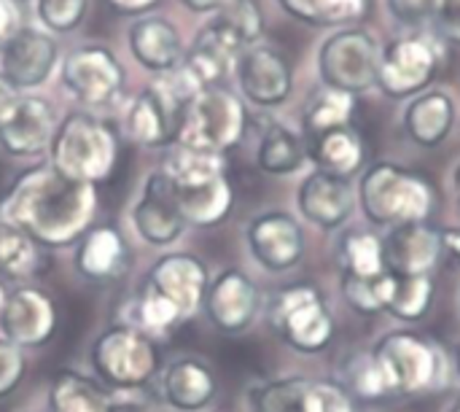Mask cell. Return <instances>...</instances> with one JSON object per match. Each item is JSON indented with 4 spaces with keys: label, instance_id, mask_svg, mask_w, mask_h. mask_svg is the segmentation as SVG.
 I'll use <instances>...</instances> for the list:
<instances>
[{
    "label": "cell",
    "instance_id": "53",
    "mask_svg": "<svg viewBox=\"0 0 460 412\" xmlns=\"http://www.w3.org/2000/svg\"><path fill=\"white\" fill-rule=\"evenodd\" d=\"M447 412H460V399H458V402H456V405H453V408H450V410H447Z\"/></svg>",
    "mask_w": 460,
    "mask_h": 412
},
{
    "label": "cell",
    "instance_id": "33",
    "mask_svg": "<svg viewBox=\"0 0 460 412\" xmlns=\"http://www.w3.org/2000/svg\"><path fill=\"white\" fill-rule=\"evenodd\" d=\"M307 146L305 138L296 135L294 130L270 121L261 132L259 140V151H256V162L264 173L270 175H291L296 173L305 162H307Z\"/></svg>",
    "mask_w": 460,
    "mask_h": 412
},
{
    "label": "cell",
    "instance_id": "38",
    "mask_svg": "<svg viewBox=\"0 0 460 412\" xmlns=\"http://www.w3.org/2000/svg\"><path fill=\"white\" fill-rule=\"evenodd\" d=\"M135 316H137V321H140L146 335L148 332H159V335L170 332V329H175L183 321L181 310L172 302H167L164 297H159L148 286H143V291H140V297L135 302Z\"/></svg>",
    "mask_w": 460,
    "mask_h": 412
},
{
    "label": "cell",
    "instance_id": "20",
    "mask_svg": "<svg viewBox=\"0 0 460 412\" xmlns=\"http://www.w3.org/2000/svg\"><path fill=\"white\" fill-rule=\"evenodd\" d=\"M132 224L151 246H170L183 235L186 221L175 202L172 181L164 170H156L146 178L143 194L132 210Z\"/></svg>",
    "mask_w": 460,
    "mask_h": 412
},
{
    "label": "cell",
    "instance_id": "27",
    "mask_svg": "<svg viewBox=\"0 0 460 412\" xmlns=\"http://www.w3.org/2000/svg\"><path fill=\"white\" fill-rule=\"evenodd\" d=\"M127 259L129 251L124 235L111 224L86 229V235L78 240L75 267L89 281H116L124 273Z\"/></svg>",
    "mask_w": 460,
    "mask_h": 412
},
{
    "label": "cell",
    "instance_id": "34",
    "mask_svg": "<svg viewBox=\"0 0 460 412\" xmlns=\"http://www.w3.org/2000/svg\"><path fill=\"white\" fill-rule=\"evenodd\" d=\"M340 264L342 275L358 281H375L388 273L383 237L372 229H348L340 237Z\"/></svg>",
    "mask_w": 460,
    "mask_h": 412
},
{
    "label": "cell",
    "instance_id": "25",
    "mask_svg": "<svg viewBox=\"0 0 460 412\" xmlns=\"http://www.w3.org/2000/svg\"><path fill=\"white\" fill-rule=\"evenodd\" d=\"M129 49L135 59L154 73H172L183 65L181 32L162 16H143L129 30Z\"/></svg>",
    "mask_w": 460,
    "mask_h": 412
},
{
    "label": "cell",
    "instance_id": "3",
    "mask_svg": "<svg viewBox=\"0 0 460 412\" xmlns=\"http://www.w3.org/2000/svg\"><path fill=\"white\" fill-rule=\"evenodd\" d=\"M162 170L172 181L175 202L186 227H216L232 213L234 189L226 175L224 157L197 154L175 146Z\"/></svg>",
    "mask_w": 460,
    "mask_h": 412
},
{
    "label": "cell",
    "instance_id": "16",
    "mask_svg": "<svg viewBox=\"0 0 460 412\" xmlns=\"http://www.w3.org/2000/svg\"><path fill=\"white\" fill-rule=\"evenodd\" d=\"M237 84L245 100L259 108H278L288 100L294 89V73L286 57L270 46H251L240 54L237 65Z\"/></svg>",
    "mask_w": 460,
    "mask_h": 412
},
{
    "label": "cell",
    "instance_id": "37",
    "mask_svg": "<svg viewBox=\"0 0 460 412\" xmlns=\"http://www.w3.org/2000/svg\"><path fill=\"white\" fill-rule=\"evenodd\" d=\"M294 19L315 24V27H332L345 24L350 19H358L367 13L369 0H278Z\"/></svg>",
    "mask_w": 460,
    "mask_h": 412
},
{
    "label": "cell",
    "instance_id": "35",
    "mask_svg": "<svg viewBox=\"0 0 460 412\" xmlns=\"http://www.w3.org/2000/svg\"><path fill=\"white\" fill-rule=\"evenodd\" d=\"M353 111H356V97L353 94L323 86L315 97H310V103L305 108V121H302L305 146L313 143L315 138L332 132V130L350 127Z\"/></svg>",
    "mask_w": 460,
    "mask_h": 412
},
{
    "label": "cell",
    "instance_id": "19",
    "mask_svg": "<svg viewBox=\"0 0 460 412\" xmlns=\"http://www.w3.org/2000/svg\"><path fill=\"white\" fill-rule=\"evenodd\" d=\"M54 65H57V43L51 35H46L40 30L19 27L3 43L0 73L19 92L40 86L51 76Z\"/></svg>",
    "mask_w": 460,
    "mask_h": 412
},
{
    "label": "cell",
    "instance_id": "18",
    "mask_svg": "<svg viewBox=\"0 0 460 412\" xmlns=\"http://www.w3.org/2000/svg\"><path fill=\"white\" fill-rule=\"evenodd\" d=\"M146 286L154 289L167 302H172L186 321L202 308L210 278H208V267L194 254H167L156 259Z\"/></svg>",
    "mask_w": 460,
    "mask_h": 412
},
{
    "label": "cell",
    "instance_id": "10",
    "mask_svg": "<svg viewBox=\"0 0 460 412\" xmlns=\"http://www.w3.org/2000/svg\"><path fill=\"white\" fill-rule=\"evenodd\" d=\"M377 67L380 46L361 27L334 32L323 40L318 51V73L323 78V86L348 92L353 97L377 86Z\"/></svg>",
    "mask_w": 460,
    "mask_h": 412
},
{
    "label": "cell",
    "instance_id": "12",
    "mask_svg": "<svg viewBox=\"0 0 460 412\" xmlns=\"http://www.w3.org/2000/svg\"><path fill=\"white\" fill-rule=\"evenodd\" d=\"M439 70V49L434 40L412 35L394 40L385 51H380L377 86L396 100L418 97Z\"/></svg>",
    "mask_w": 460,
    "mask_h": 412
},
{
    "label": "cell",
    "instance_id": "7",
    "mask_svg": "<svg viewBox=\"0 0 460 412\" xmlns=\"http://www.w3.org/2000/svg\"><path fill=\"white\" fill-rule=\"evenodd\" d=\"M267 318L275 335L299 354H321L332 345L334 316L318 286L296 283L280 289L270 302Z\"/></svg>",
    "mask_w": 460,
    "mask_h": 412
},
{
    "label": "cell",
    "instance_id": "32",
    "mask_svg": "<svg viewBox=\"0 0 460 412\" xmlns=\"http://www.w3.org/2000/svg\"><path fill=\"white\" fill-rule=\"evenodd\" d=\"M49 412H113V399L94 381L65 370L51 378Z\"/></svg>",
    "mask_w": 460,
    "mask_h": 412
},
{
    "label": "cell",
    "instance_id": "24",
    "mask_svg": "<svg viewBox=\"0 0 460 412\" xmlns=\"http://www.w3.org/2000/svg\"><path fill=\"white\" fill-rule=\"evenodd\" d=\"M57 124L54 108L43 97H22L0 127V146L13 157H38L51 146Z\"/></svg>",
    "mask_w": 460,
    "mask_h": 412
},
{
    "label": "cell",
    "instance_id": "42",
    "mask_svg": "<svg viewBox=\"0 0 460 412\" xmlns=\"http://www.w3.org/2000/svg\"><path fill=\"white\" fill-rule=\"evenodd\" d=\"M24 375V356L22 348L0 337V399L8 397Z\"/></svg>",
    "mask_w": 460,
    "mask_h": 412
},
{
    "label": "cell",
    "instance_id": "14",
    "mask_svg": "<svg viewBox=\"0 0 460 412\" xmlns=\"http://www.w3.org/2000/svg\"><path fill=\"white\" fill-rule=\"evenodd\" d=\"M245 51L243 40L229 30V24L216 13L194 38L189 54L183 57V76L194 89L221 86L226 73L237 65L240 54Z\"/></svg>",
    "mask_w": 460,
    "mask_h": 412
},
{
    "label": "cell",
    "instance_id": "51",
    "mask_svg": "<svg viewBox=\"0 0 460 412\" xmlns=\"http://www.w3.org/2000/svg\"><path fill=\"white\" fill-rule=\"evenodd\" d=\"M453 367H456V372H458V378H460V345L456 348V356H453Z\"/></svg>",
    "mask_w": 460,
    "mask_h": 412
},
{
    "label": "cell",
    "instance_id": "23",
    "mask_svg": "<svg viewBox=\"0 0 460 412\" xmlns=\"http://www.w3.org/2000/svg\"><path fill=\"white\" fill-rule=\"evenodd\" d=\"M385 267L394 275H434L442 262L439 229L426 224H404L383 237Z\"/></svg>",
    "mask_w": 460,
    "mask_h": 412
},
{
    "label": "cell",
    "instance_id": "6",
    "mask_svg": "<svg viewBox=\"0 0 460 412\" xmlns=\"http://www.w3.org/2000/svg\"><path fill=\"white\" fill-rule=\"evenodd\" d=\"M248 127V113L243 100L226 86L197 89L181 116L175 146L197 154L224 157L240 146Z\"/></svg>",
    "mask_w": 460,
    "mask_h": 412
},
{
    "label": "cell",
    "instance_id": "21",
    "mask_svg": "<svg viewBox=\"0 0 460 412\" xmlns=\"http://www.w3.org/2000/svg\"><path fill=\"white\" fill-rule=\"evenodd\" d=\"M205 313L210 318V324L226 335H237L245 332L261 305L259 289L256 283L240 273V270H224L205 294Z\"/></svg>",
    "mask_w": 460,
    "mask_h": 412
},
{
    "label": "cell",
    "instance_id": "1",
    "mask_svg": "<svg viewBox=\"0 0 460 412\" xmlns=\"http://www.w3.org/2000/svg\"><path fill=\"white\" fill-rule=\"evenodd\" d=\"M97 210V186L59 175L51 165L24 170L0 200V221L24 229L43 248L81 240Z\"/></svg>",
    "mask_w": 460,
    "mask_h": 412
},
{
    "label": "cell",
    "instance_id": "22",
    "mask_svg": "<svg viewBox=\"0 0 460 412\" xmlns=\"http://www.w3.org/2000/svg\"><path fill=\"white\" fill-rule=\"evenodd\" d=\"M299 213L318 229H340L356 208V192L348 178L313 170L296 192Z\"/></svg>",
    "mask_w": 460,
    "mask_h": 412
},
{
    "label": "cell",
    "instance_id": "8",
    "mask_svg": "<svg viewBox=\"0 0 460 412\" xmlns=\"http://www.w3.org/2000/svg\"><path fill=\"white\" fill-rule=\"evenodd\" d=\"M172 73L175 76L151 84L132 100L124 119V130L132 143L146 148H162L175 143L183 108L197 89L189 84L181 67Z\"/></svg>",
    "mask_w": 460,
    "mask_h": 412
},
{
    "label": "cell",
    "instance_id": "49",
    "mask_svg": "<svg viewBox=\"0 0 460 412\" xmlns=\"http://www.w3.org/2000/svg\"><path fill=\"white\" fill-rule=\"evenodd\" d=\"M232 0H183V5H189L191 11L199 13H210V11H221L224 5H229Z\"/></svg>",
    "mask_w": 460,
    "mask_h": 412
},
{
    "label": "cell",
    "instance_id": "28",
    "mask_svg": "<svg viewBox=\"0 0 460 412\" xmlns=\"http://www.w3.org/2000/svg\"><path fill=\"white\" fill-rule=\"evenodd\" d=\"M456 116V100L447 92H426L404 108V130L418 146L437 148L453 132Z\"/></svg>",
    "mask_w": 460,
    "mask_h": 412
},
{
    "label": "cell",
    "instance_id": "45",
    "mask_svg": "<svg viewBox=\"0 0 460 412\" xmlns=\"http://www.w3.org/2000/svg\"><path fill=\"white\" fill-rule=\"evenodd\" d=\"M22 27L19 5L16 0H0V46Z\"/></svg>",
    "mask_w": 460,
    "mask_h": 412
},
{
    "label": "cell",
    "instance_id": "43",
    "mask_svg": "<svg viewBox=\"0 0 460 412\" xmlns=\"http://www.w3.org/2000/svg\"><path fill=\"white\" fill-rule=\"evenodd\" d=\"M385 5L394 13V19L415 27V24L434 22V13H437L439 0H385Z\"/></svg>",
    "mask_w": 460,
    "mask_h": 412
},
{
    "label": "cell",
    "instance_id": "15",
    "mask_svg": "<svg viewBox=\"0 0 460 412\" xmlns=\"http://www.w3.org/2000/svg\"><path fill=\"white\" fill-rule=\"evenodd\" d=\"M0 332L3 340L16 348L46 345L57 332V308L51 297L32 286L11 291L0 310Z\"/></svg>",
    "mask_w": 460,
    "mask_h": 412
},
{
    "label": "cell",
    "instance_id": "2",
    "mask_svg": "<svg viewBox=\"0 0 460 412\" xmlns=\"http://www.w3.org/2000/svg\"><path fill=\"white\" fill-rule=\"evenodd\" d=\"M358 205L367 221L380 229L426 224L437 208V189L410 167L377 162L358 181Z\"/></svg>",
    "mask_w": 460,
    "mask_h": 412
},
{
    "label": "cell",
    "instance_id": "11",
    "mask_svg": "<svg viewBox=\"0 0 460 412\" xmlns=\"http://www.w3.org/2000/svg\"><path fill=\"white\" fill-rule=\"evenodd\" d=\"M253 412H356V399L337 381L278 378L251 391Z\"/></svg>",
    "mask_w": 460,
    "mask_h": 412
},
{
    "label": "cell",
    "instance_id": "52",
    "mask_svg": "<svg viewBox=\"0 0 460 412\" xmlns=\"http://www.w3.org/2000/svg\"><path fill=\"white\" fill-rule=\"evenodd\" d=\"M5 300H8V291H5V286L0 283V310H3V305H5Z\"/></svg>",
    "mask_w": 460,
    "mask_h": 412
},
{
    "label": "cell",
    "instance_id": "41",
    "mask_svg": "<svg viewBox=\"0 0 460 412\" xmlns=\"http://www.w3.org/2000/svg\"><path fill=\"white\" fill-rule=\"evenodd\" d=\"M89 0H38L40 22L54 32H67L81 24Z\"/></svg>",
    "mask_w": 460,
    "mask_h": 412
},
{
    "label": "cell",
    "instance_id": "17",
    "mask_svg": "<svg viewBox=\"0 0 460 412\" xmlns=\"http://www.w3.org/2000/svg\"><path fill=\"white\" fill-rule=\"evenodd\" d=\"M248 248L270 273H286L305 256V232L291 213L270 210L248 224Z\"/></svg>",
    "mask_w": 460,
    "mask_h": 412
},
{
    "label": "cell",
    "instance_id": "47",
    "mask_svg": "<svg viewBox=\"0 0 460 412\" xmlns=\"http://www.w3.org/2000/svg\"><path fill=\"white\" fill-rule=\"evenodd\" d=\"M19 100H22V97H19V89L11 86V84L5 81V76L0 73V127L8 121V116L13 113V108H16Z\"/></svg>",
    "mask_w": 460,
    "mask_h": 412
},
{
    "label": "cell",
    "instance_id": "29",
    "mask_svg": "<svg viewBox=\"0 0 460 412\" xmlns=\"http://www.w3.org/2000/svg\"><path fill=\"white\" fill-rule=\"evenodd\" d=\"M307 157L318 165V170H326L350 181V175H356L364 167L367 151H364L361 135L353 127H340L307 143Z\"/></svg>",
    "mask_w": 460,
    "mask_h": 412
},
{
    "label": "cell",
    "instance_id": "5",
    "mask_svg": "<svg viewBox=\"0 0 460 412\" xmlns=\"http://www.w3.org/2000/svg\"><path fill=\"white\" fill-rule=\"evenodd\" d=\"M49 154L51 167L59 175L97 186L113 173L119 162V135L108 121L75 111L57 124Z\"/></svg>",
    "mask_w": 460,
    "mask_h": 412
},
{
    "label": "cell",
    "instance_id": "40",
    "mask_svg": "<svg viewBox=\"0 0 460 412\" xmlns=\"http://www.w3.org/2000/svg\"><path fill=\"white\" fill-rule=\"evenodd\" d=\"M385 275H388V273H385ZM385 275H383V278H375V281H358V278L342 275V278H340V286H342L345 302H348L356 313H361V316H377V313H383Z\"/></svg>",
    "mask_w": 460,
    "mask_h": 412
},
{
    "label": "cell",
    "instance_id": "30",
    "mask_svg": "<svg viewBox=\"0 0 460 412\" xmlns=\"http://www.w3.org/2000/svg\"><path fill=\"white\" fill-rule=\"evenodd\" d=\"M437 297L434 275H385L383 313H391L399 321L415 324L429 316Z\"/></svg>",
    "mask_w": 460,
    "mask_h": 412
},
{
    "label": "cell",
    "instance_id": "13",
    "mask_svg": "<svg viewBox=\"0 0 460 412\" xmlns=\"http://www.w3.org/2000/svg\"><path fill=\"white\" fill-rule=\"evenodd\" d=\"M62 84L89 108L113 105L124 89V67L102 46H81L65 57Z\"/></svg>",
    "mask_w": 460,
    "mask_h": 412
},
{
    "label": "cell",
    "instance_id": "44",
    "mask_svg": "<svg viewBox=\"0 0 460 412\" xmlns=\"http://www.w3.org/2000/svg\"><path fill=\"white\" fill-rule=\"evenodd\" d=\"M434 24L445 40L460 46V0H439L437 13H434Z\"/></svg>",
    "mask_w": 460,
    "mask_h": 412
},
{
    "label": "cell",
    "instance_id": "26",
    "mask_svg": "<svg viewBox=\"0 0 460 412\" xmlns=\"http://www.w3.org/2000/svg\"><path fill=\"white\" fill-rule=\"evenodd\" d=\"M162 391L170 408L181 412H199L216 399L218 381L202 359L186 356L164 370Z\"/></svg>",
    "mask_w": 460,
    "mask_h": 412
},
{
    "label": "cell",
    "instance_id": "36",
    "mask_svg": "<svg viewBox=\"0 0 460 412\" xmlns=\"http://www.w3.org/2000/svg\"><path fill=\"white\" fill-rule=\"evenodd\" d=\"M337 383L356 402H377V399L391 397V391L385 386V378H383L372 351H356V354L345 356Z\"/></svg>",
    "mask_w": 460,
    "mask_h": 412
},
{
    "label": "cell",
    "instance_id": "48",
    "mask_svg": "<svg viewBox=\"0 0 460 412\" xmlns=\"http://www.w3.org/2000/svg\"><path fill=\"white\" fill-rule=\"evenodd\" d=\"M113 11H119V13H129V16H135V13H146V11H151L159 0H105Z\"/></svg>",
    "mask_w": 460,
    "mask_h": 412
},
{
    "label": "cell",
    "instance_id": "31",
    "mask_svg": "<svg viewBox=\"0 0 460 412\" xmlns=\"http://www.w3.org/2000/svg\"><path fill=\"white\" fill-rule=\"evenodd\" d=\"M46 267V248L38 240H32L24 229L0 221V275L11 281H30L43 275Z\"/></svg>",
    "mask_w": 460,
    "mask_h": 412
},
{
    "label": "cell",
    "instance_id": "50",
    "mask_svg": "<svg viewBox=\"0 0 460 412\" xmlns=\"http://www.w3.org/2000/svg\"><path fill=\"white\" fill-rule=\"evenodd\" d=\"M453 184H456V197H458V205H460V165L456 167V175H453Z\"/></svg>",
    "mask_w": 460,
    "mask_h": 412
},
{
    "label": "cell",
    "instance_id": "9",
    "mask_svg": "<svg viewBox=\"0 0 460 412\" xmlns=\"http://www.w3.org/2000/svg\"><path fill=\"white\" fill-rule=\"evenodd\" d=\"M92 367L111 389L137 391L156 375L159 351L143 329L119 324L94 340Z\"/></svg>",
    "mask_w": 460,
    "mask_h": 412
},
{
    "label": "cell",
    "instance_id": "39",
    "mask_svg": "<svg viewBox=\"0 0 460 412\" xmlns=\"http://www.w3.org/2000/svg\"><path fill=\"white\" fill-rule=\"evenodd\" d=\"M216 13L229 24V30L243 40L245 49L256 46L259 38L264 35V13L256 0H232Z\"/></svg>",
    "mask_w": 460,
    "mask_h": 412
},
{
    "label": "cell",
    "instance_id": "46",
    "mask_svg": "<svg viewBox=\"0 0 460 412\" xmlns=\"http://www.w3.org/2000/svg\"><path fill=\"white\" fill-rule=\"evenodd\" d=\"M439 243H442V256H447L453 264L460 267V227H442Z\"/></svg>",
    "mask_w": 460,
    "mask_h": 412
},
{
    "label": "cell",
    "instance_id": "4",
    "mask_svg": "<svg viewBox=\"0 0 460 412\" xmlns=\"http://www.w3.org/2000/svg\"><path fill=\"white\" fill-rule=\"evenodd\" d=\"M372 356L385 378L391 397H418L447 389L450 359L434 337L412 329H396L377 340Z\"/></svg>",
    "mask_w": 460,
    "mask_h": 412
}]
</instances>
